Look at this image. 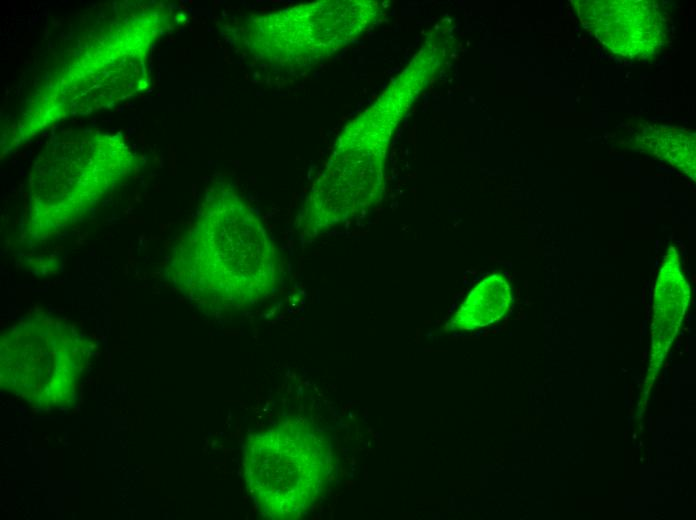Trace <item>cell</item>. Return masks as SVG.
<instances>
[{"label":"cell","instance_id":"obj_1","mask_svg":"<svg viewBox=\"0 0 696 520\" xmlns=\"http://www.w3.org/2000/svg\"><path fill=\"white\" fill-rule=\"evenodd\" d=\"M166 269L173 285L210 314L267 299L281 277L277 250L266 228L227 185L206 193Z\"/></svg>","mask_w":696,"mask_h":520},{"label":"cell","instance_id":"obj_5","mask_svg":"<svg viewBox=\"0 0 696 520\" xmlns=\"http://www.w3.org/2000/svg\"><path fill=\"white\" fill-rule=\"evenodd\" d=\"M0 347L2 388L43 408L72 402L92 351L74 326L48 316L14 324Z\"/></svg>","mask_w":696,"mask_h":520},{"label":"cell","instance_id":"obj_9","mask_svg":"<svg viewBox=\"0 0 696 520\" xmlns=\"http://www.w3.org/2000/svg\"><path fill=\"white\" fill-rule=\"evenodd\" d=\"M512 289L507 278L493 273L482 279L468 294L451 320L454 330H475L500 320L512 303Z\"/></svg>","mask_w":696,"mask_h":520},{"label":"cell","instance_id":"obj_3","mask_svg":"<svg viewBox=\"0 0 696 520\" xmlns=\"http://www.w3.org/2000/svg\"><path fill=\"white\" fill-rule=\"evenodd\" d=\"M173 19L166 6H155L104 36L49 91L37 96L36 103L44 104L30 108L18 122L15 143L58 119L113 105L144 89L147 53Z\"/></svg>","mask_w":696,"mask_h":520},{"label":"cell","instance_id":"obj_7","mask_svg":"<svg viewBox=\"0 0 696 520\" xmlns=\"http://www.w3.org/2000/svg\"><path fill=\"white\" fill-rule=\"evenodd\" d=\"M579 11L595 36L613 53L644 56L664 43L666 26L662 14L647 2H586Z\"/></svg>","mask_w":696,"mask_h":520},{"label":"cell","instance_id":"obj_4","mask_svg":"<svg viewBox=\"0 0 696 520\" xmlns=\"http://www.w3.org/2000/svg\"><path fill=\"white\" fill-rule=\"evenodd\" d=\"M243 470L263 516L296 519L320 497L331 472V451L317 430L290 420L247 439Z\"/></svg>","mask_w":696,"mask_h":520},{"label":"cell","instance_id":"obj_8","mask_svg":"<svg viewBox=\"0 0 696 520\" xmlns=\"http://www.w3.org/2000/svg\"><path fill=\"white\" fill-rule=\"evenodd\" d=\"M689 299V283L682 271L678 251L671 246L664 256L654 287L647 388L653 384L679 332Z\"/></svg>","mask_w":696,"mask_h":520},{"label":"cell","instance_id":"obj_6","mask_svg":"<svg viewBox=\"0 0 696 520\" xmlns=\"http://www.w3.org/2000/svg\"><path fill=\"white\" fill-rule=\"evenodd\" d=\"M328 4L298 5L274 13L253 15L232 27L238 48L252 60L278 69L297 70L327 49L360 31L356 12L326 10Z\"/></svg>","mask_w":696,"mask_h":520},{"label":"cell","instance_id":"obj_2","mask_svg":"<svg viewBox=\"0 0 696 520\" xmlns=\"http://www.w3.org/2000/svg\"><path fill=\"white\" fill-rule=\"evenodd\" d=\"M121 134L77 131L51 139L29 178L26 236L43 241L82 219L133 170Z\"/></svg>","mask_w":696,"mask_h":520}]
</instances>
